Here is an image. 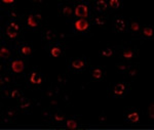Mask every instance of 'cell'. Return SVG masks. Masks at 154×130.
I'll list each match as a JSON object with an SVG mask.
<instances>
[{
	"label": "cell",
	"mask_w": 154,
	"mask_h": 130,
	"mask_svg": "<svg viewBox=\"0 0 154 130\" xmlns=\"http://www.w3.org/2000/svg\"><path fill=\"white\" fill-rule=\"evenodd\" d=\"M6 64V71L9 72L14 80L18 81L20 79L25 78L26 74L29 71V59L28 57H24L20 54L14 52V56L9 59Z\"/></svg>",
	"instance_id": "6da1fadb"
},
{
	"label": "cell",
	"mask_w": 154,
	"mask_h": 130,
	"mask_svg": "<svg viewBox=\"0 0 154 130\" xmlns=\"http://www.w3.org/2000/svg\"><path fill=\"white\" fill-rule=\"evenodd\" d=\"M25 82L26 87L30 90H36L40 89L42 85L46 82V76L42 73L39 67H33L28 71L25 76Z\"/></svg>",
	"instance_id": "7a4b0ae2"
},
{
	"label": "cell",
	"mask_w": 154,
	"mask_h": 130,
	"mask_svg": "<svg viewBox=\"0 0 154 130\" xmlns=\"http://www.w3.org/2000/svg\"><path fill=\"white\" fill-rule=\"evenodd\" d=\"M93 24H91V20L86 19H74L73 21L70 22V33L69 36H86L91 37L93 36Z\"/></svg>",
	"instance_id": "3957f363"
},
{
	"label": "cell",
	"mask_w": 154,
	"mask_h": 130,
	"mask_svg": "<svg viewBox=\"0 0 154 130\" xmlns=\"http://www.w3.org/2000/svg\"><path fill=\"white\" fill-rule=\"evenodd\" d=\"M116 56L119 57L121 61L133 62L135 59L139 57V49L138 46L133 44L131 42H123L120 45H116Z\"/></svg>",
	"instance_id": "277c9868"
},
{
	"label": "cell",
	"mask_w": 154,
	"mask_h": 130,
	"mask_svg": "<svg viewBox=\"0 0 154 130\" xmlns=\"http://www.w3.org/2000/svg\"><path fill=\"white\" fill-rule=\"evenodd\" d=\"M89 59L88 56H81L79 57H71L66 59V71L70 73H82L89 69Z\"/></svg>",
	"instance_id": "5b68a950"
},
{
	"label": "cell",
	"mask_w": 154,
	"mask_h": 130,
	"mask_svg": "<svg viewBox=\"0 0 154 130\" xmlns=\"http://www.w3.org/2000/svg\"><path fill=\"white\" fill-rule=\"evenodd\" d=\"M74 7V17L75 19L91 20L94 14L93 2L91 1H72Z\"/></svg>",
	"instance_id": "8992f818"
},
{
	"label": "cell",
	"mask_w": 154,
	"mask_h": 130,
	"mask_svg": "<svg viewBox=\"0 0 154 130\" xmlns=\"http://www.w3.org/2000/svg\"><path fill=\"white\" fill-rule=\"evenodd\" d=\"M131 92V83L128 81L110 84L107 88L109 97H125Z\"/></svg>",
	"instance_id": "52a82bcc"
},
{
	"label": "cell",
	"mask_w": 154,
	"mask_h": 130,
	"mask_svg": "<svg viewBox=\"0 0 154 130\" xmlns=\"http://www.w3.org/2000/svg\"><path fill=\"white\" fill-rule=\"evenodd\" d=\"M68 48L66 42L58 40V41L51 42L44 45V49L46 52L53 57H62L66 56V50Z\"/></svg>",
	"instance_id": "ba28073f"
},
{
	"label": "cell",
	"mask_w": 154,
	"mask_h": 130,
	"mask_svg": "<svg viewBox=\"0 0 154 130\" xmlns=\"http://www.w3.org/2000/svg\"><path fill=\"white\" fill-rule=\"evenodd\" d=\"M1 38L6 40L7 42H9L12 45H16L19 42L24 40V34L19 33V32L14 31V29H11L9 26L4 23L1 27Z\"/></svg>",
	"instance_id": "9c48e42d"
},
{
	"label": "cell",
	"mask_w": 154,
	"mask_h": 130,
	"mask_svg": "<svg viewBox=\"0 0 154 130\" xmlns=\"http://www.w3.org/2000/svg\"><path fill=\"white\" fill-rule=\"evenodd\" d=\"M22 23H23L25 29L34 30V31H37V30H39V29L42 30V28L44 27L43 25L36 19L35 16H34L33 12L31 11L24 14V17H23V20H22Z\"/></svg>",
	"instance_id": "30bf717a"
},
{
	"label": "cell",
	"mask_w": 154,
	"mask_h": 130,
	"mask_svg": "<svg viewBox=\"0 0 154 130\" xmlns=\"http://www.w3.org/2000/svg\"><path fill=\"white\" fill-rule=\"evenodd\" d=\"M128 20H126L123 14H115L112 17V30L115 34L125 33L128 31Z\"/></svg>",
	"instance_id": "8fae6325"
},
{
	"label": "cell",
	"mask_w": 154,
	"mask_h": 130,
	"mask_svg": "<svg viewBox=\"0 0 154 130\" xmlns=\"http://www.w3.org/2000/svg\"><path fill=\"white\" fill-rule=\"evenodd\" d=\"M58 14L59 16H63L68 23L73 21L74 17V7L73 2H59L58 3Z\"/></svg>",
	"instance_id": "7c38bea8"
},
{
	"label": "cell",
	"mask_w": 154,
	"mask_h": 130,
	"mask_svg": "<svg viewBox=\"0 0 154 130\" xmlns=\"http://www.w3.org/2000/svg\"><path fill=\"white\" fill-rule=\"evenodd\" d=\"M14 56V45L7 42L6 40L1 38L0 43V59L3 62H7L12 56Z\"/></svg>",
	"instance_id": "4fadbf2b"
},
{
	"label": "cell",
	"mask_w": 154,
	"mask_h": 130,
	"mask_svg": "<svg viewBox=\"0 0 154 130\" xmlns=\"http://www.w3.org/2000/svg\"><path fill=\"white\" fill-rule=\"evenodd\" d=\"M14 52L16 53L20 54V56H24V57H29L34 53V47H33V44L31 42H28V41H21L19 42L18 44L14 46Z\"/></svg>",
	"instance_id": "5bb4252c"
},
{
	"label": "cell",
	"mask_w": 154,
	"mask_h": 130,
	"mask_svg": "<svg viewBox=\"0 0 154 130\" xmlns=\"http://www.w3.org/2000/svg\"><path fill=\"white\" fill-rule=\"evenodd\" d=\"M142 28H143V25L141 24L139 19H137V17H131V19L128 20V31H130L133 41L139 40V37H140L141 32H142Z\"/></svg>",
	"instance_id": "9a60e30c"
},
{
	"label": "cell",
	"mask_w": 154,
	"mask_h": 130,
	"mask_svg": "<svg viewBox=\"0 0 154 130\" xmlns=\"http://www.w3.org/2000/svg\"><path fill=\"white\" fill-rule=\"evenodd\" d=\"M123 120L126 124H138L140 121V111L135 107H126L123 111Z\"/></svg>",
	"instance_id": "2e32d148"
},
{
	"label": "cell",
	"mask_w": 154,
	"mask_h": 130,
	"mask_svg": "<svg viewBox=\"0 0 154 130\" xmlns=\"http://www.w3.org/2000/svg\"><path fill=\"white\" fill-rule=\"evenodd\" d=\"M41 41L45 42L46 44L51 43V42H54L59 40V32L53 27H43L41 30Z\"/></svg>",
	"instance_id": "e0dca14e"
},
{
	"label": "cell",
	"mask_w": 154,
	"mask_h": 130,
	"mask_svg": "<svg viewBox=\"0 0 154 130\" xmlns=\"http://www.w3.org/2000/svg\"><path fill=\"white\" fill-rule=\"evenodd\" d=\"M105 67H89V80L91 81H103L106 78Z\"/></svg>",
	"instance_id": "ac0fdd59"
},
{
	"label": "cell",
	"mask_w": 154,
	"mask_h": 130,
	"mask_svg": "<svg viewBox=\"0 0 154 130\" xmlns=\"http://www.w3.org/2000/svg\"><path fill=\"white\" fill-rule=\"evenodd\" d=\"M17 101H18L17 107H18L19 111L22 112V113H28V114L31 113L33 107L35 106V104H34V101H31V99L27 98L25 95L20 97L19 99H17Z\"/></svg>",
	"instance_id": "d6986e66"
},
{
	"label": "cell",
	"mask_w": 154,
	"mask_h": 130,
	"mask_svg": "<svg viewBox=\"0 0 154 130\" xmlns=\"http://www.w3.org/2000/svg\"><path fill=\"white\" fill-rule=\"evenodd\" d=\"M93 11L95 14H104V16L110 14L108 2L105 1V0H98V1L93 2Z\"/></svg>",
	"instance_id": "ffe728a7"
},
{
	"label": "cell",
	"mask_w": 154,
	"mask_h": 130,
	"mask_svg": "<svg viewBox=\"0 0 154 130\" xmlns=\"http://www.w3.org/2000/svg\"><path fill=\"white\" fill-rule=\"evenodd\" d=\"M109 16H104V14H98L94 12L93 16L91 17V22L93 25H97L103 30L107 29V25H108Z\"/></svg>",
	"instance_id": "44dd1931"
},
{
	"label": "cell",
	"mask_w": 154,
	"mask_h": 130,
	"mask_svg": "<svg viewBox=\"0 0 154 130\" xmlns=\"http://www.w3.org/2000/svg\"><path fill=\"white\" fill-rule=\"evenodd\" d=\"M80 115H75V116L68 117L65 121V127L69 130H75L80 127Z\"/></svg>",
	"instance_id": "7402d4cb"
},
{
	"label": "cell",
	"mask_w": 154,
	"mask_h": 130,
	"mask_svg": "<svg viewBox=\"0 0 154 130\" xmlns=\"http://www.w3.org/2000/svg\"><path fill=\"white\" fill-rule=\"evenodd\" d=\"M67 119L66 114L62 111L61 109L57 107L56 111L53 113V119H51V123L53 125H61V124H65V121Z\"/></svg>",
	"instance_id": "603a6c76"
},
{
	"label": "cell",
	"mask_w": 154,
	"mask_h": 130,
	"mask_svg": "<svg viewBox=\"0 0 154 130\" xmlns=\"http://www.w3.org/2000/svg\"><path fill=\"white\" fill-rule=\"evenodd\" d=\"M154 37V29L152 26H143L142 28V32H141V35L139 37V40L141 41V43L146 40H150L153 39Z\"/></svg>",
	"instance_id": "cb8c5ba5"
},
{
	"label": "cell",
	"mask_w": 154,
	"mask_h": 130,
	"mask_svg": "<svg viewBox=\"0 0 154 130\" xmlns=\"http://www.w3.org/2000/svg\"><path fill=\"white\" fill-rule=\"evenodd\" d=\"M123 76H125L128 80H130V81L135 80L137 77L139 76V65L137 64V62H133V64L131 65L130 68H128V71L123 74Z\"/></svg>",
	"instance_id": "d4e9b609"
},
{
	"label": "cell",
	"mask_w": 154,
	"mask_h": 130,
	"mask_svg": "<svg viewBox=\"0 0 154 130\" xmlns=\"http://www.w3.org/2000/svg\"><path fill=\"white\" fill-rule=\"evenodd\" d=\"M4 14H6V17H8V20H12V21H19L22 22L24 17V14H20L18 9L16 8V6L12 8L8 9V11H4Z\"/></svg>",
	"instance_id": "484cf974"
},
{
	"label": "cell",
	"mask_w": 154,
	"mask_h": 130,
	"mask_svg": "<svg viewBox=\"0 0 154 130\" xmlns=\"http://www.w3.org/2000/svg\"><path fill=\"white\" fill-rule=\"evenodd\" d=\"M5 24L7 25V26H9L11 29H14V31L19 32V33H22L24 34L25 32V27L22 22H19V21H12V20H7V21L5 22Z\"/></svg>",
	"instance_id": "4316f807"
},
{
	"label": "cell",
	"mask_w": 154,
	"mask_h": 130,
	"mask_svg": "<svg viewBox=\"0 0 154 130\" xmlns=\"http://www.w3.org/2000/svg\"><path fill=\"white\" fill-rule=\"evenodd\" d=\"M116 50H117V47L116 45L113 46H106L105 48L101 49L99 51V56H103V57H111L113 56H116Z\"/></svg>",
	"instance_id": "83f0119b"
},
{
	"label": "cell",
	"mask_w": 154,
	"mask_h": 130,
	"mask_svg": "<svg viewBox=\"0 0 154 130\" xmlns=\"http://www.w3.org/2000/svg\"><path fill=\"white\" fill-rule=\"evenodd\" d=\"M41 118L45 123L51 124V119H53V112H51V107H44L41 110Z\"/></svg>",
	"instance_id": "f1b7e54d"
},
{
	"label": "cell",
	"mask_w": 154,
	"mask_h": 130,
	"mask_svg": "<svg viewBox=\"0 0 154 130\" xmlns=\"http://www.w3.org/2000/svg\"><path fill=\"white\" fill-rule=\"evenodd\" d=\"M31 11L33 12V14L35 16V17L37 20H38L40 23L43 25L44 27L48 26L46 25V22H48V19H46V17L43 16V14H42V11L40 8H36V7H33V8L31 9Z\"/></svg>",
	"instance_id": "f546056e"
},
{
	"label": "cell",
	"mask_w": 154,
	"mask_h": 130,
	"mask_svg": "<svg viewBox=\"0 0 154 130\" xmlns=\"http://www.w3.org/2000/svg\"><path fill=\"white\" fill-rule=\"evenodd\" d=\"M133 62H125V61H121L117 62V64H115V70L117 72L121 74H125L126 71L128 70V68L131 67V65L133 64Z\"/></svg>",
	"instance_id": "4dcf8cb0"
},
{
	"label": "cell",
	"mask_w": 154,
	"mask_h": 130,
	"mask_svg": "<svg viewBox=\"0 0 154 130\" xmlns=\"http://www.w3.org/2000/svg\"><path fill=\"white\" fill-rule=\"evenodd\" d=\"M123 2L121 0H110L108 1L109 9H110V14H112L113 11H117L119 9H121Z\"/></svg>",
	"instance_id": "1f68e13d"
},
{
	"label": "cell",
	"mask_w": 154,
	"mask_h": 130,
	"mask_svg": "<svg viewBox=\"0 0 154 130\" xmlns=\"http://www.w3.org/2000/svg\"><path fill=\"white\" fill-rule=\"evenodd\" d=\"M70 79V75H69L68 72H65L64 74H59L58 76H57V84H59L60 86L63 88L64 86L66 85V83L68 82V80Z\"/></svg>",
	"instance_id": "d6a6232c"
},
{
	"label": "cell",
	"mask_w": 154,
	"mask_h": 130,
	"mask_svg": "<svg viewBox=\"0 0 154 130\" xmlns=\"http://www.w3.org/2000/svg\"><path fill=\"white\" fill-rule=\"evenodd\" d=\"M54 96H56L54 95V84L53 83H51L48 85V87L45 89V91H42V93H41V97L42 98H48V99H51V97H54Z\"/></svg>",
	"instance_id": "836d02e7"
},
{
	"label": "cell",
	"mask_w": 154,
	"mask_h": 130,
	"mask_svg": "<svg viewBox=\"0 0 154 130\" xmlns=\"http://www.w3.org/2000/svg\"><path fill=\"white\" fill-rule=\"evenodd\" d=\"M19 112L20 111H19L18 107H9V109H5L3 112H1V113L6 115L7 117H9V118L14 121V119L17 118V115L19 114Z\"/></svg>",
	"instance_id": "e575fe53"
},
{
	"label": "cell",
	"mask_w": 154,
	"mask_h": 130,
	"mask_svg": "<svg viewBox=\"0 0 154 130\" xmlns=\"http://www.w3.org/2000/svg\"><path fill=\"white\" fill-rule=\"evenodd\" d=\"M17 4V2L14 1V0H2L1 2H0V5H1V8L3 11H8V9L12 8V7H14Z\"/></svg>",
	"instance_id": "d590c367"
},
{
	"label": "cell",
	"mask_w": 154,
	"mask_h": 130,
	"mask_svg": "<svg viewBox=\"0 0 154 130\" xmlns=\"http://www.w3.org/2000/svg\"><path fill=\"white\" fill-rule=\"evenodd\" d=\"M60 98H61V101L63 102L66 106H69L72 102V91L70 92H62L61 95H60Z\"/></svg>",
	"instance_id": "8d00e7d4"
},
{
	"label": "cell",
	"mask_w": 154,
	"mask_h": 130,
	"mask_svg": "<svg viewBox=\"0 0 154 130\" xmlns=\"http://www.w3.org/2000/svg\"><path fill=\"white\" fill-rule=\"evenodd\" d=\"M24 95V92L20 87H11V98L14 99H19L20 97Z\"/></svg>",
	"instance_id": "74e56055"
},
{
	"label": "cell",
	"mask_w": 154,
	"mask_h": 130,
	"mask_svg": "<svg viewBox=\"0 0 154 130\" xmlns=\"http://www.w3.org/2000/svg\"><path fill=\"white\" fill-rule=\"evenodd\" d=\"M147 115H148L149 121H153L154 120V101H151L150 104H149V106H148Z\"/></svg>",
	"instance_id": "f35d334b"
},
{
	"label": "cell",
	"mask_w": 154,
	"mask_h": 130,
	"mask_svg": "<svg viewBox=\"0 0 154 130\" xmlns=\"http://www.w3.org/2000/svg\"><path fill=\"white\" fill-rule=\"evenodd\" d=\"M11 87H4L3 89H0L1 91V97H4V98H11Z\"/></svg>",
	"instance_id": "ab89813d"
},
{
	"label": "cell",
	"mask_w": 154,
	"mask_h": 130,
	"mask_svg": "<svg viewBox=\"0 0 154 130\" xmlns=\"http://www.w3.org/2000/svg\"><path fill=\"white\" fill-rule=\"evenodd\" d=\"M31 3L33 4L34 7L36 8H42V6L45 5V2L42 1V0H31Z\"/></svg>",
	"instance_id": "60d3db41"
},
{
	"label": "cell",
	"mask_w": 154,
	"mask_h": 130,
	"mask_svg": "<svg viewBox=\"0 0 154 130\" xmlns=\"http://www.w3.org/2000/svg\"><path fill=\"white\" fill-rule=\"evenodd\" d=\"M14 120L11 119L9 117H7L6 115H4L3 113H1V123L3 124H11L14 123Z\"/></svg>",
	"instance_id": "b9f144b4"
},
{
	"label": "cell",
	"mask_w": 154,
	"mask_h": 130,
	"mask_svg": "<svg viewBox=\"0 0 154 130\" xmlns=\"http://www.w3.org/2000/svg\"><path fill=\"white\" fill-rule=\"evenodd\" d=\"M49 101V107H57L59 104V97L58 96H54L51 99H48Z\"/></svg>",
	"instance_id": "7bdbcfd3"
},
{
	"label": "cell",
	"mask_w": 154,
	"mask_h": 130,
	"mask_svg": "<svg viewBox=\"0 0 154 130\" xmlns=\"http://www.w3.org/2000/svg\"><path fill=\"white\" fill-rule=\"evenodd\" d=\"M98 121L100 124H106L107 122V115L105 114V112H102L98 118Z\"/></svg>",
	"instance_id": "ee69618b"
},
{
	"label": "cell",
	"mask_w": 154,
	"mask_h": 130,
	"mask_svg": "<svg viewBox=\"0 0 154 130\" xmlns=\"http://www.w3.org/2000/svg\"><path fill=\"white\" fill-rule=\"evenodd\" d=\"M62 87L60 86L59 84H54V95L56 96H58L60 97V95H61V93H62Z\"/></svg>",
	"instance_id": "f6af8a7d"
},
{
	"label": "cell",
	"mask_w": 154,
	"mask_h": 130,
	"mask_svg": "<svg viewBox=\"0 0 154 130\" xmlns=\"http://www.w3.org/2000/svg\"><path fill=\"white\" fill-rule=\"evenodd\" d=\"M68 37H70V36H69V34L59 33V40H61V41H64V42H65V41H66V39L68 38Z\"/></svg>",
	"instance_id": "bcb514c9"
},
{
	"label": "cell",
	"mask_w": 154,
	"mask_h": 130,
	"mask_svg": "<svg viewBox=\"0 0 154 130\" xmlns=\"http://www.w3.org/2000/svg\"><path fill=\"white\" fill-rule=\"evenodd\" d=\"M4 87H6V83L4 81L3 77H2V75H0V89H3Z\"/></svg>",
	"instance_id": "7dc6e473"
}]
</instances>
